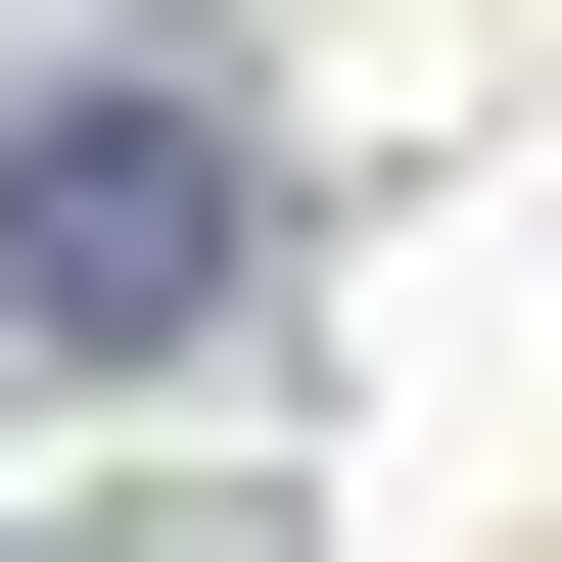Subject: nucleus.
Returning <instances> with one entry per match:
<instances>
[{
	"label": "nucleus",
	"mask_w": 562,
	"mask_h": 562,
	"mask_svg": "<svg viewBox=\"0 0 562 562\" xmlns=\"http://www.w3.org/2000/svg\"><path fill=\"white\" fill-rule=\"evenodd\" d=\"M0 281H47V375H235V328H281L235 94H47V140H0Z\"/></svg>",
	"instance_id": "1"
}]
</instances>
